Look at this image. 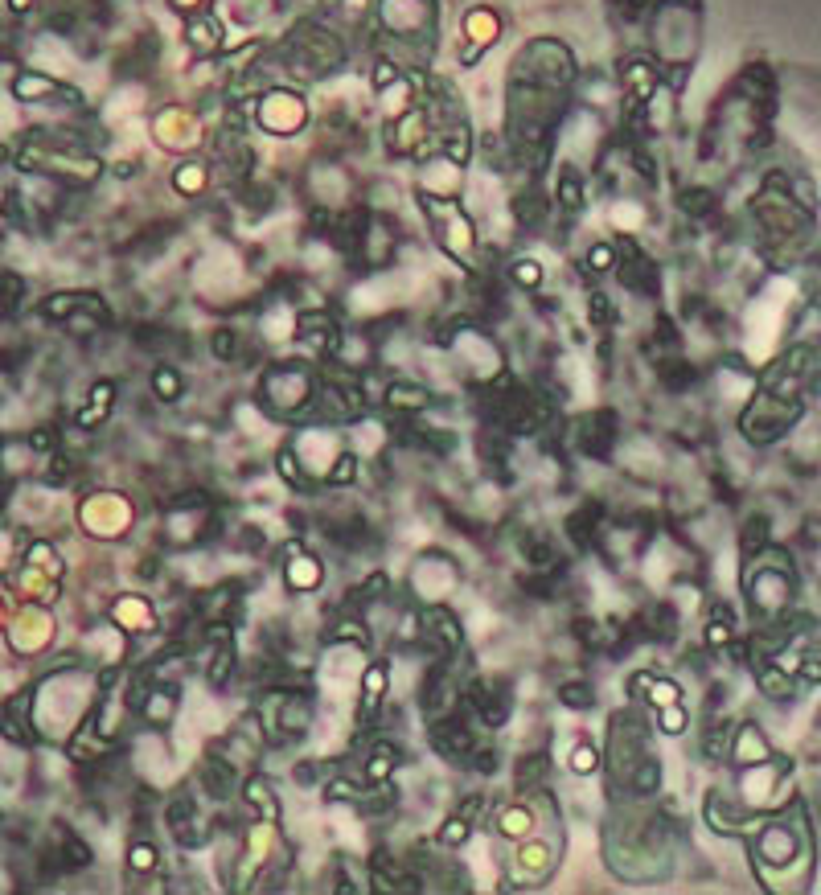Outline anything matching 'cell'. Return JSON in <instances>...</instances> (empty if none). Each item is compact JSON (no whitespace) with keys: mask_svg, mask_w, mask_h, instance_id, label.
Here are the masks:
<instances>
[{"mask_svg":"<svg viewBox=\"0 0 821 895\" xmlns=\"http://www.w3.org/2000/svg\"><path fill=\"white\" fill-rule=\"evenodd\" d=\"M768 756H772L768 735H764L756 723H735V731H731V748H727V760H731L735 768H748V764H760V760H768Z\"/></svg>","mask_w":821,"mask_h":895,"instance_id":"2e32d148","label":"cell"},{"mask_svg":"<svg viewBox=\"0 0 821 895\" xmlns=\"http://www.w3.org/2000/svg\"><path fill=\"white\" fill-rule=\"evenodd\" d=\"M13 616V612H9ZM9 641H13V649L17 653H42L46 645H50V637H54V616H50V608L46 604H25V608H17V616L9 620Z\"/></svg>","mask_w":821,"mask_h":895,"instance_id":"9c48e42d","label":"cell"},{"mask_svg":"<svg viewBox=\"0 0 821 895\" xmlns=\"http://www.w3.org/2000/svg\"><path fill=\"white\" fill-rule=\"evenodd\" d=\"M259 120L267 132H296L304 124V103L288 91H276L259 103Z\"/></svg>","mask_w":821,"mask_h":895,"instance_id":"9a60e30c","label":"cell"},{"mask_svg":"<svg viewBox=\"0 0 821 895\" xmlns=\"http://www.w3.org/2000/svg\"><path fill=\"white\" fill-rule=\"evenodd\" d=\"M772 542V518L768 514H748L739 522V559H752Z\"/></svg>","mask_w":821,"mask_h":895,"instance_id":"603a6c76","label":"cell"},{"mask_svg":"<svg viewBox=\"0 0 821 895\" xmlns=\"http://www.w3.org/2000/svg\"><path fill=\"white\" fill-rule=\"evenodd\" d=\"M592 325H600V329L616 325V304H612L604 292H596V296H592Z\"/></svg>","mask_w":821,"mask_h":895,"instance_id":"d590c367","label":"cell"},{"mask_svg":"<svg viewBox=\"0 0 821 895\" xmlns=\"http://www.w3.org/2000/svg\"><path fill=\"white\" fill-rule=\"evenodd\" d=\"M616 436H620V415L612 407H596L583 411L563 427V440L571 452L588 456V460H608L616 452Z\"/></svg>","mask_w":821,"mask_h":895,"instance_id":"3957f363","label":"cell"},{"mask_svg":"<svg viewBox=\"0 0 821 895\" xmlns=\"http://www.w3.org/2000/svg\"><path fill=\"white\" fill-rule=\"evenodd\" d=\"M165 822H169V834L181 850H202L214 838V817L202 809V801L193 789L173 793V801L165 805Z\"/></svg>","mask_w":821,"mask_h":895,"instance_id":"277c9868","label":"cell"},{"mask_svg":"<svg viewBox=\"0 0 821 895\" xmlns=\"http://www.w3.org/2000/svg\"><path fill=\"white\" fill-rule=\"evenodd\" d=\"M128 871L132 875H156V871H161V850H156L148 838H132V846H128Z\"/></svg>","mask_w":821,"mask_h":895,"instance_id":"83f0119b","label":"cell"},{"mask_svg":"<svg viewBox=\"0 0 821 895\" xmlns=\"http://www.w3.org/2000/svg\"><path fill=\"white\" fill-rule=\"evenodd\" d=\"M206 649H210L206 682H210V690H226L234 678H239V645H234V637H226V641H214Z\"/></svg>","mask_w":821,"mask_h":895,"instance_id":"e0dca14e","label":"cell"},{"mask_svg":"<svg viewBox=\"0 0 821 895\" xmlns=\"http://www.w3.org/2000/svg\"><path fill=\"white\" fill-rule=\"evenodd\" d=\"M612 259H616V255H612V247H604V243H600V247H592V267H596V271L612 267Z\"/></svg>","mask_w":821,"mask_h":895,"instance_id":"ab89813d","label":"cell"},{"mask_svg":"<svg viewBox=\"0 0 821 895\" xmlns=\"http://www.w3.org/2000/svg\"><path fill=\"white\" fill-rule=\"evenodd\" d=\"M276 473H280V481H284L288 489H296V493H312V477L300 469V460H296L292 444H280V448H276Z\"/></svg>","mask_w":821,"mask_h":895,"instance_id":"484cf974","label":"cell"},{"mask_svg":"<svg viewBox=\"0 0 821 895\" xmlns=\"http://www.w3.org/2000/svg\"><path fill=\"white\" fill-rule=\"evenodd\" d=\"M657 711V727H661V735H682L686 727H690V711H686V703L678 698V703H666V707H653Z\"/></svg>","mask_w":821,"mask_h":895,"instance_id":"836d02e7","label":"cell"},{"mask_svg":"<svg viewBox=\"0 0 821 895\" xmlns=\"http://www.w3.org/2000/svg\"><path fill=\"white\" fill-rule=\"evenodd\" d=\"M731 731H735V719L727 715H711V723L702 727V756L707 760H727V748H731Z\"/></svg>","mask_w":821,"mask_h":895,"instance_id":"cb8c5ba5","label":"cell"},{"mask_svg":"<svg viewBox=\"0 0 821 895\" xmlns=\"http://www.w3.org/2000/svg\"><path fill=\"white\" fill-rule=\"evenodd\" d=\"M427 727H432V748H436V756H444L448 764H468V756H473L477 744H481L477 727H473V719H468L464 707L432 719Z\"/></svg>","mask_w":821,"mask_h":895,"instance_id":"8992f818","label":"cell"},{"mask_svg":"<svg viewBox=\"0 0 821 895\" xmlns=\"http://www.w3.org/2000/svg\"><path fill=\"white\" fill-rule=\"evenodd\" d=\"M432 661H452L464 649V625L448 604H423L419 608V641Z\"/></svg>","mask_w":821,"mask_h":895,"instance_id":"5b68a950","label":"cell"},{"mask_svg":"<svg viewBox=\"0 0 821 895\" xmlns=\"http://www.w3.org/2000/svg\"><path fill=\"white\" fill-rule=\"evenodd\" d=\"M624 288L637 292V296H653L657 292V267L645 259V255H633L629 263H624Z\"/></svg>","mask_w":821,"mask_h":895,"instance_id":"d4e9b609","label":"cell"},{"mask_svg":"<svg viewBox=\"0 0 821 895\" xmlns=\"http://www.w3.org/2000/svg\"><path fill=\"white\" fill-rule=\"evenodd\" d=\"M432 403H436V391L415 378H390V386L382 391V407L390 415H423Z\"/></svg>","mask_w":821,"mask_h":895,"instance_id":"7c38bea8","label":"cell"},{"mask_svg":"<svg viewBox=\"0 0 821 895\" xmlns=\"http://www.w3.org/2000/svg\"><path fill=\"white\" fill-rule=\"evenodd\" d=\"M608 518V510L600 501H583V505H575V510L567 514V522H563V530H567V538L575 542V547L583 551V547H592L596 542V534H600V522Z\"/></svg>","mask_w":821,"mask_h":895,"instance_id":"ac0fdd59","label":"cell"},{"mask_svg":"<svg viewBox=\"0 0 821 895\" xmlns=\"http://www.w3.org/2000/svg\"><path fill=\"white\" fill-rule=\"evenodd\" d=\"M5 620H9V596L0 592V625H5Z\"/></svg>","mask_w":821,"mask_h":895,"instance_id":"60d3db41","label":"cell"},{"mask_svg":"<svg viewBox=\"0 0 821 895\" xmlns=\"http://www.w3.org/2000/svg\"><path fill=\"white\" fill-rule=\"evenodd\" d=\"M579 198H583V189H579V181L567 173V177H563V206H567V210H575V206H579Z\"/></svg>","mask_w":821,"mask_h":895,"instance_id":"f35d334b","label":"cell"},{"mask_svg":"<svg viewBox=\"0 0 821 895\" xmlns=\"http://www.w3.org/2000/svg\"><path fill=\"white\" fill-rule=\"evenodd\" d=\"M78 526H83L91 538L99 542H111V538H124L132 526H136V510L124 493L115 489H95L78 501Z\"/></svg>","mask_w":821,"mask_h":895,"instance_id":"7a4b0ae2","label":"cell"},{"mask_svg":"<svg viewBox=\"0 0 821 895\" xmlns=\"http://www.w3.org/2000/svg\"><path fill=\"white\" fill-rule=\"evenodd\" d=\"M678 698H682V686L674 678H666V674L649 678V686H645V703L649 707H666V703H678Z\"/></svg>","mask_w":821,"mask_h":895,"instance_id":"d6a6232c","label":"cell"},{"mask_svg":"<svg viewBox=\"0 0 821 895\" xmlns=\"http://www.w3.org/2000/svg\"><path fill=\"white\" fill-rule=\"evenodd\" d=\"M546 776H551V756L546 752H526L514 768V793H534L546 789Z\"/></svg>","mask_w":821,"mask_h":895,"instance_id":"ffe728a7","label":"cell"},{"mask_svg":"<svg viewBox=\"0 0 821 895\" xmlns=\"http://www.w3.org/2000/svg\"><path fill=\"white\" fill-rule=\"evenodd\" d=\"M567 764H571V776H592L600 768V748L592 744V739H575Z\"/></svg>","mask_w":821,"mask_h":895,"instance_id":"1f68e13d","label":"cell"},{"mask_svg":"<svg viewBox=\"0 0 821 895\" xmlns=\"http://www.w3.org/2000/svg\"><path fill=\"white\" fill-rule=\"evenodd\" d=\"M148 391H152V399H156V403L173 407V403H181V395H185V378H181V370H177V366L161 362V366H156V370L148 374Z\"/></svg>","mask_w":821,"mask_h":895,"instance_id":"7402d4cb","label":"cell"},{"mask_svg":"<svg viewBox=\"0 0 821 895\" xmlns=\"http://www.w3.org/2000/svg\"><path fill=\"white\" fill-rule=\"evenodd\" d=\"M386 690H390V666L386 661H370L362 670V698L366 703H382Z\"/></svg>","mask_w":821,"mask_h":895,"instance_id":"f546056e","label":"cell"},{"mask_svg":"<svg viewBox=\"0 0 821 895\" xmlns=\"http://www.w3.org/2000/svg\"><path fill=\"white\" fill-rule=\"evenodd\" d=\"M559 703L567 711H592L596 707V686L588 678H571V682H559Z\"/></svg>","mask_w":821,"mask_h":895,"instance_id":"4316f807","label":"cell"},{"mask_svg":"<svg viewBox=\"0 0 821 895\" xmlns=\"http://www.w3.org/2000/svg\"><path fill=\"white\" fill-rule=\"evenodd\" d=\"M317 395V362H276L259 378L255 407L271 423H308Z\"/></svg>","mask_w":821,"mask_h":895,"instance_id":"6da1fadb","label":"cell"},{"mask_svg":"<svg viewBox=\"0 0 821 895\" xmlns=\"http://www.w3.org/2000/svg\"><path fill=\"white\" fill-rule=\"evenodd\" d=\"M468 834H473V822H464L460 813H448L440 822V830H436V846L440 850H460L468 842Z\"/></svg>","mask_w":821,"mask_h":895,"instance_id":"4dcf8cb0","label":"cell"},{"mask_svg":"<svg viewBox=\"0 0 821 895\" xmlns=\"http://www.w3.org/2000/svg\"><path fill=\"white\" fill-rule=\"evenodd\" d=\"M801 830L785 826V822H768L756 830L752 838V859L760 867H772V871H789L797 859H801Z\"/></svg>","mask_w":821,"mask_h":895,"instance_id":"52a82bcc","label":"cell"},{"mask_svg":"<svg viewBox=\"0 0 821 895\" xmlns=\"http://www.w3.org/2000/svg\"><path fill=\"white\" fill-rule=\"evenodd\" d=\"M280 551H284V571H280L284 592H292V596L317 592L321 583H325V563H321V555H312L300 538H284V542H280Z\"/></svg>","mask_w":821,"mask_h":895,"instance_id":"ba28073f","label":"cell"},{"mask_svg":"<svg viewBox=\"0 0 821 895\" xmlns=\"http://www.w3.org/2000/svg\"><path fill=\"white\" fill-rule=\"evenodd\" d=\"M752 670H756V686H760V694L768 698V703H793V698H797V682L801 678L780 666L776 657L752 661Z\"/></svg>","mask_w":821,"mask_h":895,"instance_id":"4fadbf2b","label":"cell"},{"mask_svg":"<svg viewBox=\"0 0 821 895\" xmlns=\"http://www.w3.org/2000/svg\"><path fill=\"white\" fill-rule=\"evenodd\" d=\"M464 29H468V37H477V42H489V37H493V29H497V25H493V21L485 17V13H481V17L473 13V17H468V25H464Z\"/></svg>","mask_w":821,"mask_h":895,"instance_id":"74e56055","label":"cell"},{"mask_svg":"<svg viewBox=\"0 0 821 895\" xmlns=\"http://www.w3.org/2000/svg\"><path fill=\"white\" fill-rule=\"evenodd\" d=\"M9 5H13V9H29V0H9Z\"/></svg>","mask_w":821,"mask_h":895,"instance_id":"b9f144b4","label":"cell"},{"mask_svg":"<svg viewBox=\"0 0 821 895\" xmlns=\"http://www.w3.org/2000/svg\"><path fill=\"white\" fill-rule=\"evenodd\" d=\"M514 280H518L522 288H538V284H542V267L530 263V259H522V263H514Z\"/></svg>","mask_w":821,"mask_h":895,"instance_id":"8d00e7d4","label":"cell"},{"mask_svg":"<svg viewBox=\"0 0 821 895\" xmlns=\"http://www.w3.org/2000/svg\"><path fill=\"white\" fill-rule=\"evenodd\" d=\"M115 395H120V382H115V378H95V382H91V391H87V411H78L74 423H78V427H87V432H95V427L111 415Z\"/></svg>","mask_w":821,"mask_h":895,"instance_id":"d6986e66","label":"cell"},{"mask_svg":"<svg viewBox=\"0 0 821 895\" xmlns=\"http://www.w3.org/2000/svg\"><path fill=\"white\" fill-rule=\"evenodd\" d=\"M292 341L308 349L312 362H325V358H333V349H337L341 333H337L333 317H325V313H304V317H296Z\"/></svg>","mask_w":821,"mask_h":895,"instance_id":"30bf717a","label":"cell"},{"mask_svg":"<svg viewBox=\"0 0 821 895\" xmlns=\"http://www.w3.org/2000/svg\"><path fill=\"white\" fill-rule=\"evenodd\" d=\"M66 440H62V427L58 423H37V427H29V436H25V448L33 452V456H50V452H58Z\"/></svg>","mask_w":821,"mask_h":895,"instance_id":"f1b7e54d","label":"cell"},{"mask_svg":"<svg viewBox=\"0 0 821 895\" xmlns=\"http://www.w3.org/2000/svg\"><path fill=\"white\" fill-rule=\"evenodd\" d=\"M243 809L251 822H280V797L271 789V781L263 772H247L243 776Z\"/></svg>","mask_w":821,"mask_h":895,"instance_id":"5bb4252c","label":"cell"},{"mask_svg":"<svg viewBox=\"0 0 821 895\" xmlns=\"http://www.w3.org/2000/svg\"><path fill=\"white\" fill-rule=\"evenodd\" d=\"M107 625L120 629L128 641H136V637H144V633L156 629V608L144 596H120V600L107 608Z\"/></svg>","mask_w":821,"mask_h":895,"instance_id":"8fae6325","label":"cell"},{"mask_svg":"<svg viewBox=\"0 0 821 895\" xmlns=\"http://www.w3.org/2000/svg\"><path fill=\"white\" fill-rule=\"evenodd\" d=\"M210 354H214V362H222V366H239V362L255 358L251 349H247V341L234 333L230 325H222V329L210 333Z\"/></svg>","mask_w":821,"mask_h":895,"instance_id":"44dd1931","label":"cell"},{"mask_svg":"<svg viewBox=\"0 0 821 895\" xmlns=\"http://www.w3.org/2000/svg\"><path fill=\"white\" fill-rule=\"evenodd\" d=\"M189 42L198 46V50H214V46H218V25H214V21H193Z\"/></svg>","mask_w":821,"mask_h":895,"instance_id":"e575fe53","label":"cell"}]
</instances>
